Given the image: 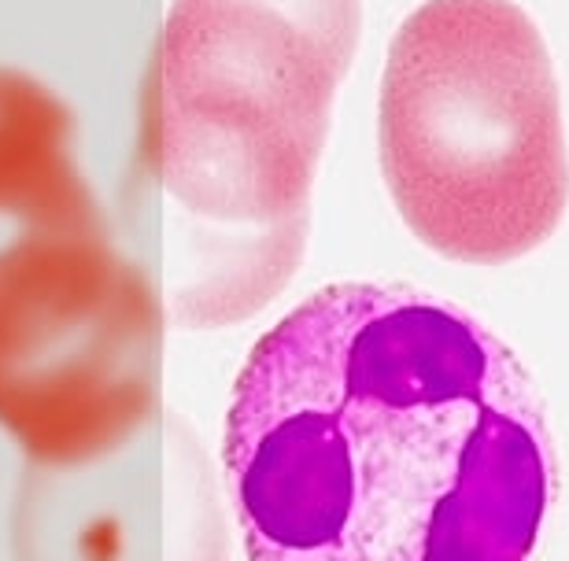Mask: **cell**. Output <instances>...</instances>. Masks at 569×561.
I'll return each instance as SVG.
<instances>
[{"label":"cell","mask_w":569,"mask_h":561,"mask_svg":"<svg viewBox=\"0 0 569 561\" xmlns=\"http://www.w3.org/2000/svg\"><path fill=\"white\" fill-rule=\"evenodd\" d=\"M116 226L74 111L0 67V429L30 465L100 462L159 418L167 314Z\"/></svg>","instance_id":"obj_3"},{"label":"cell","mask_w":569,"mask_h":561,"mask_svg":"<svg viewBox=\"0 0 569 561\" xmlns=\"http://www.w3.org/2000/svg\"><path fill=\"white\" fill-rule=\"evenodd\" d=\"M381 178L440 259L507 267L559 233L569 141L555 56L518 0H422L385 52Z\"/></svg>","instance_id":"obj_4"},{"label":"cell","mask_w":569,"mask_h":561,"mask_svg":"<svg viewBox=\"0 0 569 561\" xmlns=\"http://www.w3.org/2000/svg\"><path fill=\"white\" fill-rule=\"evenodd\" d=\"M222 465L248 561H532L562 477L521 354L385 281L326 284L256 340Z\"/></svg>","instance_id":"obj_1"},{"label":"cell","mask_w":569,"mask_h":561,"mask_svg":"<svg viewBox=\"0 0 569 561\" xmlns=\"http://www.w3.org/2000/svg\"><path fill=\"white\" fill-rule=\"evenodd\" d=\"M159 414L138 440L74 469L30 465L16 502L19 561H219L200 451Z\"/></svg>","instance_id":"obj_5"},{"label":"cell","mask_w":569,"mask_h":561,"mask_svg":"<svg viewBox=\"0 0 569 561\" xmlns=\"http://www.w3.org/2000/svg\"><path fill=\"white\" fill-rule=\"evenodd\" d=\"M359 38L362 0H170L122 203L170 325L244 322L296 278Z\"/></svg>","instance_id":"obj_2"}]
</instances>
